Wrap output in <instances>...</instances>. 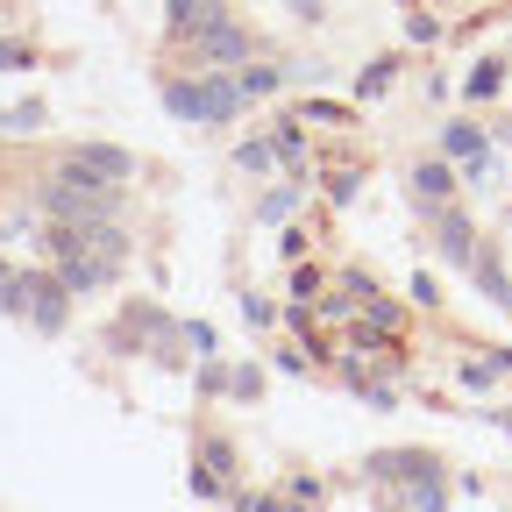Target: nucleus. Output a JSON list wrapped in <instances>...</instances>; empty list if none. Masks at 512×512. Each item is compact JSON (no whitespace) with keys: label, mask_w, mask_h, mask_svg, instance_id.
Segmentation results:
<instances>
[{"label":"nucleus","mask_w":512,"mask_h":512,"mask_svg":"<svg viewBox=\"0 0 512 512\" xmlns=\"http://www.w3.org/2000/svg\"><path fill=\"white\" fill-rule=\"evenodd\" d=\"M413 185H420V200H427V207H441V200H448V185H456V171H448V164H420Z\"/></svg>","instance_id":"9b49d317"},{"label":"nucleus","mask_w":512,"mask_h":512,"mask_svg":"<svg viewBox=\"0 0 512 512\" xmlns=\"http://www.w3.org/2000/svg\"><path fill=\"white\" fill-rule=\"evenodd\" d=\"M0 306L22 313L29 328H43V335H57V328H64V313H72V306H64L57 271H15V278H8V292H0Z\"/></svg>","instance_id":"f03ea898"},{"label":"nucleus","mask_w":512,"mask_h":512,"mask_svg":"<svg viewBox=\"0 0 512 512\" xmlns=\"http://www.w3.org/2000/svg\"><path fill=\"white\" fill-rule=\"evenodd\" d=\"M114 271L121 264H107V256H72V264H57V285L64 292H100V285H114Z\"/></svg>","instance_id":"0eeeda50"},{"label":"nucleus","mask_w":512,"mask_h":512,"mask_svg":"<svg viewBox=\"0 0 512 512\" xmlns=\"http://www.w3.org/2000/svg\"><path fill=\"white\" fill-rule=\"evenodd\" d=\"M292 207H299V185H278V192H271V200H264V221H285Z\"/></svg>","instance_id":"6ab92c4d"},{"label":"nucleus","mask_w":512,"mask_h":512,"mask_svg":"<svg viewBox=\"0 0 512 512\" xmlns=\"http://www.w3.org/2000/svg\"><path fill=\"white\" fill-rule=\"evenodd\" d=\"M114 207H121V192L79 178L72 164H57V171L43 178V214L64 221V228H100V221H114Z\"/></svg>","instance_id":"f257e3e1"},{"label":"nucleus","mask_w":512,"mask_h":512,"mask_svg":"<svg viewBox=\"0 0 512 512\" xmlns=\"http://www.w3.org/2000/svg\"><path fill=\"white\" fill-rule=\"evenodd\" d=\"M406 505H413V512H441V505H448V484H441V463L413 477V491H406Z\"/></svg>","instance_id":"1a4fd4ad"},{"label":"nucleus","mask_w":512,"mask_h":512,"mask_svg":"<svg viewBox=\"0 0 512 512\" xmlns=\"http://www.w3.org/2000/svg\"><path fill=\"white\" fill-rule=\"evenodd\" d=\"M0 72H36V50L29 43H0Z\"/></svg>","instance_id":"a211bd4d"},{"label":"nucleus","mask_w":512,"mask_h":512,"mask_svg":"<svg viewBox=\"0 0 512 512\" xmlns=\"http://www.w3.org/2000/svg\"><path fill=\"white\" fill-rule=\"evenodd\" d=\"M271 157H285V164H306V136H299V128H292V114L271 128Z\"/></svg>","instance_id":"ddd939ff"},{"label":"nucleus","mask_w":512,"mask_h":512,"mask_svg":"<svg viewBox=\"0 0 512 512\" xmlns=\"http://www.w3.org/2000/svg\"><path fill=\"white\" fill-rule=\"evenodd\" d=\"M192 50H200L207 64H242V57H249V29H242L228 8H214V0H207L200 29H192Z\"/></svg>","instance_id":"20e7f679"},{"label":"nucleus","mask_w":512,"mask_h":512,"mask_svg":"<svg viewBox=\"0 0 512 512\" xmlns=\"http://www.w3.org/2000/svg\"><path fill=\"white\" fill-rule=\"evenodd\" d=\"M320 292V271H292V299H313Z\"/></svg>","instance_id":"bb28decb"},{"label":"nucleus","mask_w":512,"mask_h":512,"mask_svg":"<svg viewBox=\"0 0 512 512\" xmlns=\"http://www.w3.org/2000/svg\"><path fill=\"white\" fill-rule=\"evenodd\" d=\"M64 164H72L79 178H93V185H107V192H121V178L136 171V157L114 150V143H72V150H64Z\"/></svg>","instance_id":"39448f33"},{"label":"nucleus","mask_w":512,"mask_h":512,"mask_svg":"<svg viewBox=\"0 0 512 512\" xmlns=\"http://www.w3.org/2000/svg\"><path fill=\"white\" fill-rule=\"evenodd\" d=\"M441 150H448V157H463V164H470V178H491V150H484V136H477L470 121H456V128H448V136H441Z\"/></svg>","instance_id":"6e6552de"},{"label":"nucleus","mask_w":512,"mask_h":512,"mask_svg":"<svg viewBox=\"0 0 512 512\" xmlns=\"http://www.w3.org/2000/svg\"><path fill=\"white\" fill-rule=\"evenodd\" d=\"M228 477H235V448H228L221 434H207V441H200V470H192V491H200V498H228V491H235Z\"/></svg>","instance_id":"423d86ee"},{"label":"nucleus","mask_w":512,"mask_h":512,"mask_svg":"<svg viewBox=\"0 0 512 512\" xmlns=\"http://www.w3.org/2000/svg\"><path fill=\"white\" fill-rule=\"evenodd\" d=\"M299 114H306V121H349V107H335V100H306Z\"/></svg>","instance_id":"5701e85b"},{"label":"nucleus","mask_w":512,"mask_h":512,"mask_svg":"<svg viewBox=\"0 0 512 512\" xmlns=\"http://www.w3.org/2000/svg\"><path fill=\"white\" fill-rule=\"evenodd\" d=\"M498 86H505V64H498V57H491V64H477V72H470V100H491Z\"/></svg>","instance_id":"4468645a"},{"label":"nucleus","mask_w":512,"mask_h":512,"mask_svg":"<svg viewBox=\"0 0 512 512\" xmlns=\"http://www.w3.org/2000/svg\"><path fill=\"white\" fill-rule=\"evenodd\" d=\"M164 107L178 121H235L242 114V86L235 79H171L164 86Z\"/></svg>","instance_id":"7ed1b4c3"},{"label":"nucleus","mask_w":512,"mask_h":512,"mask_svg":"<svg viewBox=\"0 0 512 512\" xmlns=\"http://www.w3.org/2000/svg\"><path fill=\"white\" fill-rule=\"evenodd\" d=\"M491 377H498V363H491V356H477V363H463V384H491Z\"/></svg>","instance_id":"393cba45"},{"label":"nucleus","mask_w":512,"mask_h":512,"mask_svg":"<svg viewBox=\"0 0 512 512\" xmlns=\"http://www.w3.org/2000/svg\"><path fill=\"white\" fill-rule=\"evenodd\" d=\"M235 164H242V171H271V143H242Z\"/></svg>","instance_id":"412c9836"},{"label":"nucleus","mask_w":512,"mask_h":512,"mask_svg":"<svg viewBox=\"0 0 512 512\" xmlns=\"http://www.w3.org/2000/svg\"><path fill=\"white\" fill-rule=\"evenodd\" d=\"M228 392H235L242 406H249V399H264V370H256V363H242V370L228 377Z\"/></svg>","instance_id":"dca6fc26"},{"label":"nucleus","mask_w":512,"mask_h":512,"mask_svg":"<svg viewBox=\"0 0 512 512\" xmlns=\"http://www.w3.org/2000/svg\"><path fill=\"white\" fill-rule=\"evenodd\" d=\"M0 128H15V136L43 128V100H22V107H8V114H0Z\"/></svg>","instance_id":"2eb2a0df"},{"label":"nucleus","mask_w":512,"mask_h":512,"mask_svg":"<svg viewBox=\"0 0 512 512\" xmlns=\"http://www.w3.org/2000/svg\"><path fill=\"white\" fill-rule=\"evenodd\" d=\"M235 86H242V100H256V93H278V86H285V64H249V72H242Z\"/></svg>","instance_id":"f8f14e48"},{"label":"nucleus","mask_w":512,"mask_h":512,"mask_svg":"<svg viewBox=\"0 0 512 512\" xmlns=\"http://www.w3.org/2000/svg\"><path fill=\"white\" fill-rule=\"evenodd\" d=\"M328 200H356V171H328Z\"/></svg>","instance_id":"b1692460"},{"label":"nucleus","mask_w":512,"mask_h":512,"mask_svg":"<svg viewBox=\"0 0 512 512\" xmlns=\"http://www.w3.org/2000/svg\"><path fill=\"white\" fill-rule=\"evenodd\" d=\"M441 256H456V264H470L477 242H470V221L463 214H441Z\"/></svg>","instance_id":"9d476101"},{"label":"nucleus","mask_w":512,"mask_h":512,"mask_svg":"<svg viewBox=\"0 0 512 512\" xmlns=\"http://www.w3.org/2000/svg\"><path fill=\"white\" fill-rule=\"evenodd\" d=\"M498 420H505V427H512V413H498Z\"/></svg>","instance_id":"c756f323"},{"label":"nucleus","mask_w":512,"mask_h":512,"mask_svg":"<svg viewBox=\"0 0 512 512\" xmlns=\"http://www.w3.org/2000/svg\"><path fill=\"white\" fill-rule=\"evenodd\" d=\"M292 15H299V22H320L328 8H320V0H292Z\"/></svg>","instance_id":"cd10ccee"},{"label":"nucleus","mask_w":512,"mask_h":512,"mask_svg":"<svg viewBox=\"0 0 512 512\" xmlns=\"http://www.w3.org/2000/svg\"><path fill=\"white\" fill-rule=\"evenodd\" d=\"M278 256H285V264H299V256H306V235L292 228V235H278Z\"/></svg>","instance_id":"a878e982"},{"label":"nucleus","mask_w":512,"mask_h":512,"mask_svg":"<svg viewBox=\"0 0 512 512\" xmlns=\"http://www.w3.org/2000/svg\"><path fill=\"white\" fill-rule=\"evenodd\" d=\"M192 349H200V356H214V328H207V320H185V328H178Z\"/></svg>","instance_id":"4be33fe9"},{"label":"nucleus","mask_w":512,"mask_h":512,"mask_svg":"<svg viewBox=\"0 0 512 512\" xmlns=\"http://www.w3.org/2000/svg\"><path fill=\"white\" fill-rule=\"evenodd\" d=\"M8 278H15V271H0V292H8Z\"/></svg>","instance_id":"c85d7f7f"},{"label":"nucleus","mask_w":512,"mask_h":512,"mask_svg":"<svg viewBox=\"0 0 512 512\" xmlns=\"http://www.w3.org/2000/svg\"><path fill=\"white\" fill-rule=\"evenodd\" d=\"M164 8H171V29H200V15H207V0H164Z\"/></svg>","instance_id":"f3484780"},{"label":"nucleus","mask_w":512,"mask_h":512,"mask_svg":"<svg viewBox=\"0 0 512 512\" xmlns=\"http://www.w3.org/2000/svg\"><path fill=\"white\" fill-rule=\"evenodd\" d=\"M392 72H399V57H377L370 72H363V93H384V86H392Z\"/></svg>","instance_id":"aec40b11"}]
</instances>
